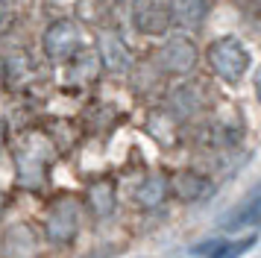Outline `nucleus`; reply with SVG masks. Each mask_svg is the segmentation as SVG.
I'll return each instance as SVG.
<instances>
[{
	"label": "nucleus",
	"mask_w": 261,
	"mask_h": 258,
	"mask_svg": "<svg viewBox=\"0 0 261 258\" xmlns=\"http://www.w3.org/2000/svg\"><path fill=\"white\" fill-rule=\"evenodd\" d=\"M252 246H255V238L249 235V238H244L241 244H232V246L223 244V246H220V249H217V252H214L212 258H238V255H244L247 249H252Z\"/></svg>",
	"instance_id": "obj_1"
}]
</instances>
